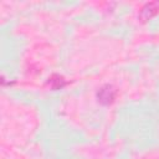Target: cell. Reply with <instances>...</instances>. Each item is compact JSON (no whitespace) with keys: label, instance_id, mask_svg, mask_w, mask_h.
Instances as JSON below:
<instances>
[{"label":"cell","instance_id":"obj_1","mask_svg":"<svg viewBox=\"0 0 159 159\" xmlns=\"http://www.w3.org/2000/svg\"><path fill=\"white\" fill-rule=\"evenodd\" d=\"M97 98L102 104H109L114 101L116 98V89L111 84H104L103 87L99 88L97 93Z\"/></svg>","mask_w":159,"mask_h":159},{"label":"cell","instance_id":"obj_2","mask_svg":"<svg viewBox=\"0 0 159 159\" xmlns=\"http://www.w3.org/2000/svg\"><path fill=\"white\" fill-rule=\"evenodd\" d=\"M157 11H158V4L157 2H149V4H147L142 9V11H140V19L143 21H147L150 17H153L157 14Z\"/></svg>","mask_w":159,"mask_h":159}]
</instances>
